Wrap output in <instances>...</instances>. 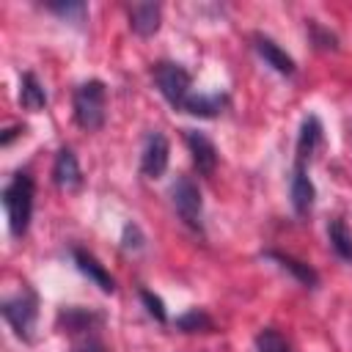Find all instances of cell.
Instances as JSON below:
<instances>
[{"mask_svg":"<svg viewBox=\"0 0 352 352\" xmlns=\"http://www.w3.org/2000/svg\"><path fill=\"white\" fill-rule=\"evenodd\" d=\"M19 102L25 110H41L47 104V94H44V85L36 80V74L25 72L22 74V82H19Z\"/></svg>","mask_w":352,"mask_h":352,"instance_id":"15","label":"cell"},{"mask_svg":"<svg viewBox=\"0 0 352 352\" xmlns=\"http://www.w3.org/2000/svg\"><path fill=\"white\" fill-rule=\"evenodd\" d=\"M267 258H272V261H278L283 270H289L300 283H305V286H316V272L308 267V264H302V261H297L294 256H286V253H278V250H267Z\"/></svg>","mask_w":352,"mask_h":352,"instance_id":"17","label":"cell"},{"mask_svg":"<svg viewBox=\"0 0 352 352\" xmlns=\"http://www.w3.org/2000/svg\"><path fill=\"white\" fill-rule=\"evenodd\" d=\"M74 121L85 129V132H96L104 124L107 116V88L102 80H88L82 85H77L74 91Z\"/></svg>","mask_w":352,"mask_h":352,"instance_id":"3","label":"cell"},{"mask_svg":"<svg viewBox=\"0 0 352 352\" xmlns=\"http://www.w3.org/2000/svg\"><path fill=\"white\" fill-rule=\"evenodd\" d=\"M168 160H170L168 138L162 132H148L146 135V143H143V154H140V170H143V176L160 179L165 173V168H168Z\"/></svg>","mask_w":352,"mask_h":352,"instance_id":"7","label":"cell"},{"mask_svg":"<svg viewBox=\"0 0 352 352\" xmlns=\"http://www.w3.org/2000/svg\"><path fill=\"white\" fill-rule=\"evenodd\" d=\"M58 322L72 336V352H104V344L99 338L102 316L85 308H63L58 314Z\"/></svg>","mask_w":352,"mask_h":352,"instance_id":"2","label":"cell"},{"mask_svg":"<svg viewBox=\"0 0 352 352\" xmlns=\"http://www.w3.org/2000/svg\"><path fill=\"white\" fill-rule=\"evenodd\" d=\"M47 8H50L52 14H58V16H63L66 22H74V25H80V22L85 19V14H88V6H85V3H77V0L47 3Z\"/></svg>","mask_w":352,"mask_h":352,"instance_id":"20","label":"cell"},{"mask_svg":"<svg viewBox=\"0 0 352 352\" xmlns=\"http://www.w3.org/2000/svg\"><path fill=\"white\" fill-rule=\"evenodd\" d=\"M176 327L184 330V333H212L214 330V322L209 319V314L192 308V311H187V314H182L176 319Z\"/></svg>","mask_w":352,"mask_h":352,"instance_id":"19","label":"cell"},{"mask_svg":"<svg viewBox=\"0 0 352 352\" xmlns=\"http://www.w3.org/2000/svg\"><path fill=\"white\" fill-rule=\"evenodd\" d=\"M226 104H228V96H226V94H192V99H190V104H187L184 113L201 116V118H212V116H217Z\"/></svg>","mask_w":352,"mask_h":352,"instance_id":"16","label":"cell"},{"mask_svg":"<svg viewBox=\"0 0 352 352\" xmlns=\"http://www.w3.org/2000/svg\"><path fill=\"white\" fill-rule=\"evenodd\" d=\"M292 206L297 214H308L314 206V184L305 173L302 162H294V173H292Z\"/></svg>","mask_w":352,"mask_h":352,"instance_id":"13","label":"cell"},{"mask_svg":"<svg viewBox=\"0 0 352 352\" xmlns=\"http://www.w3.org/2000/svg\"><path fill=\"white\" fill-rule=\"evenodd\" d=\"M170 198L176 206V214L184 220L187 228L192 231H204V201H201V190L190 176H179L170 187Z\"/></svg>","mask_w":352,"mask_h":352,"instance_id":"5","label":"cell"},{"mask_svg":"<svg viewBox=\"0 0 352 352\" xmlns=\"http://www.w3.org/2000/svg\"><path fill=\"white\" fill-rule=\"evenodd\" d=\"M72 258H74L77 270H80L88 280H94L104 294H113V292H116V280H113V275L104 270V264H99V258H96L94 253H88L85 248H72Z\"/></svg>","mask_w":352,"mask_h":352,"instance_id":"9","label":"cell"},{"mask_svg":"<svg viewBox=\"0 0 352 352\" xmlns=\"http://www.w3.org/2000/svg\"><path fill=\"white\" fill-rule=\"evenodd\" d=\"M256 352H292V349H289L286 338L278 330L267 327V330H261L256 336Z\"/></svg>","mask_w":352,"mask_h":352,"instance_id":"21","label":"cell"},{"mask_svg":"<svg viewBox=\"0 0 352 352\" xmlns=\"http://www.w3.org/2000/svg\"><path fill=\"white\" fill-rule=\"evenodd\" d=\"M52 182L60 190H77L82 184V170H80V162H77L72 148H60L58 151L55 165H52Z\"/></svg>","mask_w":352,"mask_h":352,"instance_id":"10","label":"cell"},{"mask_svg":"<svg viewBox=\"0 0 352 352\" xmlns=\"http://www.w3.org/2000/svg\"><path fill=\"white\" fill-rule=\"evenodd\" d=\"M327 236H330L333 250H336L341 258L352 261V234H349L346 223H344V220H333V223L327 226Z\"/></svg>","mask_w":352,"mask_h":352,"instance_id":"18","label":"cell"},{"mask_svg":"<svg viewBox=\"0 0 352 352\" xmlns=\"http://www.w3.org/2000/svg\"><path fill=\"white\" fill-rule=\"evenodd\" d=\"M33 192H36L33 179L25 170L14 173V179L3 190V206H6L8 228H11L14 236H25L28 234L30 214H33Z\"/></svg>","mask_w":352,"mask_h":352,"instance_id":"1","label":"cell"},{"mask_svg":"<svg viewBox=\"0 0 352 352\" xmlns=\"http://www.w3.org/2000/svg\"><path fill=\"white\" fill-rule=\"evenodd\" d=\"M322 140V124H319V118L316 116H308L305 121H302V126H300V138H297V160L294 162H308L311 160V154L316 151V143Z\"/></svg>","mask_w":352,"mask_h":352,"instance_id":"14","label":"cell"},{"mask_svg":"<svg viewBox=\"0 0 352 352\" xmlns=\"http://www.w3.org/2000/svg\"><path fill=\"white\" fill-rule=\"evenodd\" d=\"M162 22V8L157 3H135L129 8V28L138 36H154Z\"/></svg>","mask_w":352,"mask_h":352,"instance_id":"12","label":"cell"},{"mask_svg":"<svg viewBox=\"0 0 352 352\" xmlns=\"http://www.w3.org/2000/svg\"><path fill=\"white\" fill-rule=\"evenodd\" d=\"M154 82L160 88V94L168 99L170 107L176 110H187L190 99H192V80H190V72L173 60H160L154 66Z\"/></svg>","mask_w":352,"mask_h":352,"instance_id":"4","label":"cell"},{"mask_svg":"<svg viewBox=\"0 0 352 352\" xmlns=\"http://www.w3.org/2000/svg\"><path fill=\"white\" fill-rule=\"evenodd\" d=\"M140 300H143V305H146V311L157 319V322H168V314H165V305H162V300L157 297V294H151L148 289H140Z\"/></svg>","mask_w":352,"mask_h":352,"instance_id":"22","label":"cell"},{"mask_svg":"<svg viewBox=\"0 0 352 352\" xmlns=\"http://www.w3.org/2000/svg\"><path fill=\"white\" fill-rule=\"evenodd\" d=\"M184 143H187V148L192 154V162H195L198 173L212 176L214 168H217V148H214V143L204 132H198V129H184Z\"/></svg>","mask_w":352,"mask_h":352,"instance_id":"8","label":"cell"},{"mask_svg":"<svg viewBox=\"0 0 352 352\" xmlns=\"http://www.w3.org/2000/svg\"><path fill=\"white\" fill-rule=\"evenodd\" d=\"M253 47H256V52L278 72V74H294V60H292V55L286 52V50H280L270 36H261V33H256L253 36Z\"/></svg>","mask_w":352,"mask_h":352,"instance_id":"11","label":"cell"},{"mask_svg":"<svg viewBox=\"0 0 352 352\" xmlns=\"http://www.w3.org/2000/svg\"><path fill=\"white\" fill-rule=\"evenodd\" d=\"M3 316L6 322L14 327V333L22 341L33 338V327H36V316H38V300L33 292H19L8 300H3Z\"/></svg>","mask_w":352,"mask_h":352,"instance_id":"6","label":"cell"}]
</instances>
